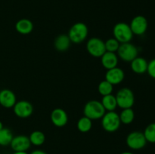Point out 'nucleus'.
<instances>
[{"mask_svg": "<svg viewBox=\"0 0 155 154\" xmlns=\"http://www.w3.org/2000/svg\"><path fill=\"white\" fill-rule=\"evenodd\" d=\"M105 113L106 110H104L101 101L95 100L88 101L83 108L84 116L90 119L91 120L101 119Z\"/></svg>", "mask_w": 155, "mask_h": 154, "instance_id": "nucleus-1", "label": "nucleus"}, {"mask_svg": "<svg viewBox=\"0 0 155 154\" xmlns=\"http://www.w3.org/2000/svg\"><path fill=\"white\" fill-rule=\"evenodd\" d=\"M89 30L84 23L78 22L74 24L71 27L68 33V36L71 42L79 44L83 42L87 38Z\"/></svg>", "mask_w": 155, "mask_h": 154, "instance_id": "nucleus-2", "label": "nucleus"}, {"mask_svg": "<svg viewBox=\"0 0 155 154\" xmlns=\"http://www.w3.org/2000/svg\"><path fill=\"white\" fill-rule=\"evenodd\" d=\"M114 39H116L120 44L130 42L133 36V33L129 24L124 22H120L115 24L113 29Z\"/></svg>", "mask_w": 155, "mask_h": 154, "instance_id": "nucleus-3", "label": "nucleus"}, {"mask_svg": "<svg viewBox=\"0 0 155 154\" xmlns=\"http://www.w3.org/2000/svg\"><path fill=\"white\" fill-rule=\"evenodd\" d=\"M120 119L118 113L114 111H110L104 113L101 118V125L104 131L107 132H115L120 126Z\"/></svg>", "mask_w": 155, "mask_h": 154, "instance_id": "nucleus-4", "label": "nucleus"}, {"mask_svg": "<svg viewBox=\"0 0 155 154\" xmlns=\"http://www.w3.org/2000/svg\"><path fill=\"white\" fill-rule=\"evenodd\" d=\"M117 107L121 109L132 108L135 103V97L133 91L128 88L120 89L116 95Z\"/></svg>", "mask_w": 155, "mask_h": 154, "instance_id": "nucleus-5", "label": "nucleus"}, {"mask_svg": "<svg viewBox=\"0 0 155 154\" xmlns=\"http://www.w3.org/2000/svg\"><path fill=\"white\" fill-rule=\"evenodd\" d=\"M117 55L124 61L131 62L138 57V48L130 42H126L120 45L117 50Z\"/></svg>", "mask_w": 155, "mask_h": 154, "instance_id": "nucleus-6", "label": "nucleus"}, {"mask_svg": "<svg viewBox=\"0 0 155 154\" xmlns=\"http://www.w3.org/2000/svg\"><path fill=\"white\" fill-rule=\"evenodd\" d=\"M86 49L95 57H101L106 52L104 42L99 38H91L86 43Z\"/></svg>", "mask_w": 155, "mask_h": 154, "instance_id": "nucleus-7", "label": "nucleus"}, {"mask_svg": "<svg viewBox=\"0 0 155 154\" xmlns=\"http://www.w3.org/2000/svg\"><path fill=\"white\" fill-rule=\"evenodd\" d=\"M127 144L132 149H141L145 147L147 143L145 135L142 132L138 131L130 133L127 137Z\"/></svg>", "mask_w": 155, "mask_h": 154, "instance_id": "nucleus-8", "label": "nucleus"}, {"mask_svg": "<svg viewBox=\"0 0 155 154\" xmlns=\"http://www.w3.org/2000/svg\"><path fill=\"white\" fill-rule=\"evenodd\" d=\"M148 25V21L146 18L142 15H138L133 18L130 27L133 34L141 36L147 31Z\"/></svg>", "mask_w": 155, "mask_h": 154, "instance_id": "nucleus-9", "label": "nucleus"}, {"mask_svg": "<svg viewBox=\"0 0 155 154\" xmlns=\"http://www.w3.org/2000/svg\"><path fill=\"white\" fill-rule=\"evenodd\" d=\"M15 114L19 118H27L33 112V105L27 101H17L13 107Z\"/></svg>", "mask_w": 155, "mask_h": 154, "instance_id": "nucleus-10", "label": "nucleus"}, {"mask_svg": "<svg viewBox=\"0 0 155 154\" xmlns=\"http://www.w3.org/2000/svg\"><path fill=\"white\" fill-rule=\"evenodd\" d=\"M11 147L15 152H27L31 146L29 137L26 135H18L13 137L10 143Z\"/></svg>", "mask_w": 155, "mask_h": 154, "instance_id": "nucleus-11", "label": "nucleus"}, {"mask_svg": "<svg viewBox=\"0 0 155 154\" xmlns=\"http://www.w3.org/2000/svg\"><path fill=\"white\" fill-rule=\"evenodd\" d=\"M50 117H51V122L56 127L61 128V127L65 126L68 123V114H67L66 111L61 108H55L54 110H53Z\"/></svg>", "mask_w": 155, "mask_h": 154, "instance_id": "nucleus-12", "label": "nucleus"}, {"mask_svg": "<svg viewBox=\"0 0 155 154\" xmlns=\"http://www.w3.org/2000/svg\"><path fill=\"white\" fill-rule=\"evenodd\" d=\"M125 77L124 70L119 67H114L113 69H107L105 74V80L113 85L120 84L123 82Z\"/></svg>", "mask_w": 155, "mask_h": 154, "instance_id": "nucleus-13", "label": "nucleus"}, {"mask_svg": "<svg viewBox=\"0 0 155 154\" xmlns=\"http://www.w3.org/2000/svg\"><path fill=\"white\" fill-rule=\"evenodd\" d=\"M16 102V96L12 91L9 89H2L0 91V105L5 108H12Z\"/></svg>", "mask_w": 155, "mask_h": 154, "instance_id": "nucleus-14", "label": "nucleus"}, {"mask_svg": "<svg viewBox=\"0 0 155 154\" xmlns=\"http://www.w3.org/2000/svg\"><path fill=\"white\" fill-rule=\"evenodd\" d=\"M101 64L105 69H110L117 67L118 64V57L116 53L106 51L101 57Z\"/></svg>", "mask_w": 155, "mask_h": 154, "instance_id": "nucleus-15", "label": "nucleus"}, {"mask_svg": "<svg viewBox=\"0 0 155 154\" xmlns=\"http://www.w3.org/2000/svg\"><path fill=\"white\" fill-rule=\"evenodd\" d=\"M148 63L145 58L137 57L131 61V69L135 73L143 74L147 72Z\"/></svg>", "mask_w": 155, "mask_h": 154, "instance_id": "nucleus-16", "label": "nucleus"}, {"mask_svg": "<svg viewBox=\"0 0 155 154\" xmlns=\"http://www.w3.org/2000/svg\"><path fill=\"white\" fill-rule=\"evenodd\" d=\"M15 29L17 32L23 35L29 34L32 32L33 29V24L31 21L29 19H21L15 24Z\"/></svg>", "mask_w": 155, "mask_h": 154, "instance_id": "nucleus-17", "label": "nucleus"}, {"mask_svg": "<svg viewBox=\"0 0 155 154\" xmlns=\"http://www.w3.org/2000/svg\"><path fill=\"white\" fill-rule=\"evenodd\" d=\"M71 42L68 35H59L54 40V47L58 51H64L69 48Z\"/></svg>", "mask_w": 155, "mask_h": 154, "instance_id": "nucleus-18", "label": "nucleus"}, {"mask_svg": "<svg viewBox=\"0 0 155 154\" xmlns=\"http://www.w3.org/2000/svg\"><path fill=\"white\" fill-rule=\"evenodd\" d=\"M101 103L103 107H104V110L107 112L114 111L115 109L117 107L116 97L112 95V94L103 96Z\"/></svg>", "mask_w": 155, "mask_h": 154, "instance_id": "nucleus-19", "label": "nucleus"}, {"mask_svg": "<svg viewBox=\"0 0 155 154\" xmlns=\"http://www.w3.org/2000/svg\"><path fill=\"white\" fill-rule=\"evenodd\" d=\"M119 116L121 123L129 125V124L132 123L133 122V120H134L135 113L132 108L123 109V110L121 111Z\"/></svg>", "mask_w": 155, "mask_h": 154, "instance_id": "nucleus-20", "label": "nucleus"}, {"mask_svg": "<svg viewBox=\"0 0 155 154\" xmlns=\"http://www.w3.org/2000/svg\"><path fill=\"white\" fill-rule=\"evenodd\" d=\"M29 139L31 144L34 146H41L45 142V136L42 131H34L30 134Z\"/></svg>", "mask_w": 155, "mask_h": 154, "instance_id": "nucleus-21", "label": "nucleus"}, {"mask_svg": "<svg viewBox=\"0 0 155 154\" xmlns=\"http://www.w3.org/2000/svg\"><path fill=\"white\" fill-rule=\"evenodd\" d=\"M13 139V134L12 131L7 128H3L0 130V146H8L10 145Z\"/></svg>", "mask_w": 155, "mask_h": 154, "instance_id": "nucleus-22", "label": "nucleus"}, {"mask_svg": "<svg viewBox=\"0 0 155 154\" xmlns=\"http://www.w3.org/2000/svg\"><path fill=\"white\" fill-rule=\"evenodd\" d=\"M92 126V120L86 116H83L77 122V128L80 132L86 133L91 130Z\"/></svg>", "mask_w": 155, "mask_h": 154, "instance_id": "nucleus-23", "label": "nucleus"}, {"mask_svg": "<svg viewBox=\"0 0 155 154\" xmlns=\"http://www.w3.org/2000/svg\"><path fill=\"white\" fill-rule=\"evenodd\" d=\"M113 85L104 79V81H101L98 85V91L100 95H102V97L110 95L113 91Z\"/></svg>", "mask_w": 155, "mask_h": 154, "instance_id": "nucleus-24", "label": "nucleus"}, {"mask_svg": "<svg viewBox=\"0 0 155 154\" xmlns=\"http://www.w3.org/2000/svg\"><path fill=\"white\" fill-rule=\"evenodd\" d=\"M147 142L154 143H155V122L151 123L145 128L143 132Z\"/></svg>", "mask_w": 155, "mask_h": 154, "instance_id": "nucleus-25", "label": "nucleus"}, {"mask_svg": "<svg viewBox=\"0 0 155 154\" xmlns=\"http://www.w3.org/2000/svg\"><path fill=\"white\" fill-rule=\"evenodd\" d=\"M104 45H105L106 51L115 53L117 51L120 43L114 38H110V39H107L106 42H104Z\"/></svg>", "mask_w": 155, "mask_h": 154, "instance_id": "nucleus-26", "label": "nucleus"}, {"mask_svg": "<svg viewBox=\"0 0 155 154\" xmlns=\"http://www.w3.org/2000/svg\"><path fill=\"white\" fill-rule=\"evenodd\" d=\"M147 72L151 78L155 79V58L151 60L149 63H148V69H147Z\"/></svg>", "mask_w": 155, "mask_h": 154, "instance_id": "nucleus-27", "label": "nucleus"}, {"mask_svg": "<svg viewBox=\"0 0 155 154\" xmlns=\"http://www.w3.org/2000/svg\"><path fill=\"white\" fill-rule=\"evenodd\" d=\"M30 154H47V153L45 152H44V151L40 150V149H36V150L33 151Z\"/></svg>", "mask_w": 155, "mask_h": 154, "instance_id": "nucleus-28", "label": "nucleus"}, {"mask_svg": "<svg viewBox=\"0 0 155 154\" xmlns=\"http://www.w3.org/2000/svg\"><path fill=\"white\" fill-rule=\"evenodd\" d=\"M13 154H28L27 152H15Z\"/></svg>", "mask_w": 155, "mask_h": 154, "instance_id": "nucleus-29", "label": "nucleus"}, {"mask_svg": "<svg viewBox=\"0 0 155 154\" xmlns=\"http://www.w3.org/2000/svg\"><path fill=\"white\" fill-rule=\"evenodd\" d=\"M3 128H4V126H3V124H2V122L1 121H0V130H1V129H2Z\"/></svg>", "mask_w": 155, "mask_h": 154, "instance_id": "nucleus-30", "label": "nucleus"}, {"mask_svg": "<svg viewBox=\"0 0 155 154\" xmlns=\"http://www.w3.org/2000/svg\"><path fill=\"white\" fill-rule=\"evenodd\" d=\"M121 154H134V153H133V152H122Z\"/></svg>", "mask_w": 155, "mask_h": 154, "instance_id": "nucleus-31", "label": "nucleus"}]
</instances>
